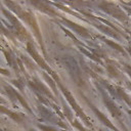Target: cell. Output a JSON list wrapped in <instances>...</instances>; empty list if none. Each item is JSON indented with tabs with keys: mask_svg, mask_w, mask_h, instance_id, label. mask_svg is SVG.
I'll list each match as a JSON object with an SVG mask.
<instances>
[{
	"mask_svg": "<svg viewBox=\"0 0 131 131\" xmlns=\"http://www.w3.org/2000/svg\"><path fill=\"white\" fill-rule=\"evenodd\" d=\"M92 107H93L94 112L96 113L97 117H99V118H100V119H101V120H102V121L104 122V124H105V125H107L108 127H111V128H113V129H115V130H116V128H115V127H114V126H113V125H112V124L110 123V121H108V120H107V119H106V118H105V117H104V116H103V115H102L101 113H99V112H98V111H97V110H96V108H95L94 106H92Z\"/></svg>",
	"mask_w": 131,
	"mask_h": 131,
	"instance_id": "obj_1",
	"label": "cell"
},
{
	"mask_svg": "<svg viewBox=\"0 0 131 131\" xmlns=\"http://www.w3.org/2000/svg\"><path fill=\"white\" fill-rule=\"evenodd\" d=\"M7 114H9V116H10V117H11L13 120H15V121H17V122H21V118H19V117H18V115L13 114V113L8 112V111H7Z\"/></svg>",
	"mask_w": 131,
	"mask_h": 131,
	"instance_id": "obj_2",
	"label": "cell"
},
{
	"mask_svg": "<svg viewBox=\"0 0 131 131\" xmlns=\"http://www.w3.org/2000/svg\"><path fill=\"white\" fill-rule=\"evenodd\" d=\"M106 42H107L108 44H111V45H112L113 47H116V48H118V49H119L120 51H123V49H122V48H121V47H120L119 45H117V44H114V43H112V42H110V41H107V40H106Z\"/></svg>",
	"mask_w": 131,
	"mask_h": 131,
	"instance_id": "obj_3",
	"label": "cell"
},
{
	"mask_svg": "<svg viewBox=\"0 0 131 131\" xmlns=\"http://www.w3.org/2000/svg\"><path fill=\"white\" fill-rule=\"evenodd\" d=\"M39 127H40V128H42V129H43V130H45V131H55L54 129L49 128V127H45V126H41V125H40Z\"/></svg>",
	"mask_w": 131,
	"mask_h": 131,
	"instance_id": "obj_4",
	"label": "cell"
},
{
	"mask_svg": "<svg viewBox=\"0 0 131 131\" xmlns=\"http://www.w3.org/2000/svg\"><path fill=\"white\" fill-rule=\"evenodd\" d=\"M32 131H34V130H32Z\"/></svg>",
	"mask_w": 131,
	"mask_h": 131,
	"instance_id": "obj_5",
	"label": "cell"
}]
</instances>
